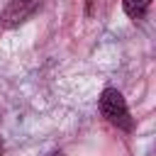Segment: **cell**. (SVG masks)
I'll return each instance as SVG.
<instances>
[{
    "label": "cell",
    "mask_w": 156,
    "mask_h": 156,
    "mask_svg": "<svg viewBox=\"0 0 156 156\" xmlns=\"http://www.w3.org/2000/svg\"><path fill=\"white\" fill-rule=\"evenodd\" d=\"M51 156H63V154H61V151H56V154H51Z\"/></svg>",
    "instance_id": "cell-6"
},
{
    "label": "cell",
    "mask_w": 156,
    "mask_h": 156,
    "mask_svg": "<svg viewBox=\"0 0 156 156\" xmlns=\"http://www.w3.org/2000/svg\"><path fill=\"white\" fill-rule=\"evenodd\" d=\"M93 12H95V0H85V15L93 17Z\"/></svg>",
    "instance_id": "cell-4"
},
{
    "label": "cell",
    "mask_w": 156,
    "mask_h": 156,
    "mask_svg": "<svg viewBox=\"0 0 156 156\" xmlns=\"http://www.w3.org/2000/svg\"><path fill=\"white\" fill-rule=\"evenodd\" d=\"M100 112H102V117H105L110 124H115L117 129L129 132V129L134 127L132 115H129V107H127V100H124V95H122L117 88H105V90H102V95H100Z\"/></svg>",
    "instance_id": "cell-1"
},
{
    "label": "cell",
    "mask_w": 156,
    "mask_h": 156,
    "mask_svg": "<svg viewBox=\"0 0 156 156\" xmlns=\"http://www.w3.org/2000/svg\"><path fill=\"white\" fill-rule=\"evenodd\" d=\"M149 5H151V0H122V7H124V12H127L132 20L144 17L146 10H149Z\"/></svg>",
    "instance_id": "cell-3"
},
{
    "label": "cell",
    "mask_w": 156,
    "mask_h": 156,
    "mask_svg": "<svg viewBox=\"0 0 156 156\" xmlns=\"http://www.w3.org/2000/svg\"><path fill=\"white\" fill-rule=\"evenodd\" d=\"M5 154V144H2V136H0V156Z\"/></svg>",
    "instance_id": "cell-5"
},
{
    "label": "cell",
    "mask_w": 156,
    "mask_h": 156,
    "mask_svg": "<svg viewBox=\"0 0 156 156\" xmlns=\"http://www.w3.org/2000/svg\"><path fill=\"white\" fill-rule=\"evenodd\" d=\"M44 0H10L5 5V10L0 12V27L2 29H15L20 27L22 22H27L39 7H41Z\"/></svg>",
    "instance_id": "cell-2"
}]
</instances>
